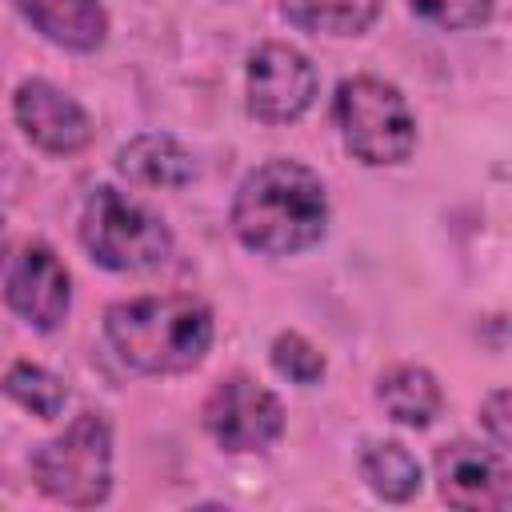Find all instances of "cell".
<instances>
[{"instance_id":"obj_19","label":"cell","mask_w":512,"mask_h":512,"mask_svg":"<svg viewBox=\"0 0 512 512\" xmlns=\"http://www.w3.org/2000/svg\"><path fill=\"white\" fill-rule=\"evenodd\" d=\"M480 424L492 432L496 448L504 452V448H508V440H512V432H508V392H504V388H496V392L480 404Z\"/></svg>"},{"instance_id":"obj_9","label":"cell","mask_w":512,"mask_h":512,"mask_svg":"<svg viewBox=\"0 0 512 512\" xmlns=\"http://www.w3.org/2000/svg\"><path fill=\"white\" fill-rule=\"evenodd\" d=\"M4 300L24 324L52 332V328H60V320L68 316V304H72L68 268L60 264V256L48 244H24L8 268Z\"/></svg>"},{"instance_id":"obj_7","label":"cell","mask_w":512,"mask_h":512,"mask_svg":"<svg viewBox=\"0 0 512 512\" xmlns=\"http://www.w3.org/2000/svg\"><path fill=\"white\" fill-rule=\"evenodd\" d=\"M316 68L292 44H260L248 60V112L260 124H288L312 108Z\"/></svg>"},{"instance_id":"obj_6","label":"cell","mask_w":512,"mask_h":512,"mask_svg":"<svg viewBox=\"0 0 512 512\" xmlns=\"http://www.w3.org/2000/svg\"><path fill=\"white\" fill-rule=\"evenodd\" d=\"M204 428L224 452H264L284 432V408L264 384L236 372L208 392Z\"/></svg>"},{"instance_id":"obj_20","label":"cell","mask_w":512,"mask_h":512,"mask_svg":"<svg viewBox=\"0 0 512 512\" xmlns=\"http://www.w3.org/2000/svg\"><path fill=\"white\" fill-rule=\"evenodd\" d=\"M4 248H8V232H4V216H0V264H4Z\"/></svg>"},{"instance_id":"obj_17","label":"cell","mask_w":512,"mask_h":512,"mask_svg":"<svg viewBox=\"0 0 512 512\" xmlns=\"http://www.w3.org/2000/svg\"><path fill=\"white\" fill-rule=\"evenodd\" d=\"M272 368L292 384H316L324 376V356L300 332H280L272 340Z\"/></svg>"},{"instance_id":"obj_15","label":"cell","mask_w":512,"mask_h":512,"mask_svg":"<svg viewBox=\"0 0 512 512\" xmlns=\"http://www.w3.org/2000/svg\"><path fill=\"white\" fill-rule=\"evenodd\" d=\"M360 476L384 500H412L420 492V464L396 440H376L360 456Z\"/></svg>"},{"instance_id":"obj_1","label":"cell","mask_w":512,"mask_h":512,"mask_svg":"<svg viewBox=\"0 0 512 512\" xmlns=\"http://www.w3.org/2000/svg\"><path fill=\"white\" fill-rule=\"evenodd\" d=\"M328 228V196L300 160H268L252 168L232 200V232L260 256H292L312 248Z\"/></svg>"},{"instance_id":"obj_10","label":"cell","mask_w":512,"mask_h":512,"mask_svg":"<svg viewBox=\"0 0 512 512\" xmlns=\"http://www.w3.org/2000/svg\"><path fill=\"white\" fill-rule=\"evenodd\" d=\"M12 112H16L20 132L36 148H44V152L72 156V152H80V148L92 144V120H88V112L68 92H60L48 80H24L16 88Z\"/></svg>"},{"instance_id":"obj_4","label":"cell","mask_w":512,"mask_h":512,"mask_svg":"<svg viewBox=\"0 0 512 512\" xmlns=\"http://www.w3.org/2000/svg\"><path fill=\"white\" fill-rule=\"evenodd\" d=\"M80 244L84 252L112 272H144L168 260L172 232L156 212L128 200L116 188H96L80 212Z\"/></svg>"},{"instance_id":"obj_8","label":"cell","mask_w":512,"mask_h":512,"mask_svg":"<svg viewBox=\"0 0 512 512\" xmlns=\"http://www.w3.org/2000/svg\"><path fill=\"white\" fill-rule=\"evenodd\" d=\"M440 496L464 512H504L512 504V476L500 448L452 440L436 452Z\"/></svg>"},{"instance_id":"obj_12","label":"cell","mask_w":512,"mask_h":512,"mask_svg":"<svg viewBox=\"0 0 512 512\" xmlns=\"http://www.w3.org/2000/svg\"><path fill=\"white\" fill-rule=\"evenodd\" d=\"M116 168L124 180L144 184V188H184L196 176L192 152L168 132H144L128 140L116 152Z\"/></svg>"},{"instance_id":"obj_2","label":"cell","mask_w":512,"mask_h":512,"mask_svg":"<svg viewBox=\"0 0 512 512\" xmlns=\"http://www.w3.org/2000/svg\"><path fill=\"white\" fill-rule=\"evenodd\" d=\"M104 336L128 368L176 376L208 356L212 312L196 296H136L104 312Z\"/></svg>"},{"instance_id":"obj_11","label":"cell","mask_w":512,"mask_h":512,"mask_svg":"<svg viewBox=\"0 0 512 512\" xmlns=\"http://www.w3.org/2000/svg\"><path fill=\"white\" fill-rule=\"evenodd\" d=\"M16 8L44 40L72 52H92L108 36V12L100 0H16Z\"/></svg>"},{"instance_id":"obj_3","label":"cell","mask_w":512,"mask_h":512,"mask_svg":"<svg viewBox=\"0 0 512 512\" xmlns=\"http://www.w3.org/2000/svg\"><path fill=\"white\" fill-rule=\"evenodd\" d=\"M332 116L340 124V136L348 152L368 164H404L416 148V120L408 112V100L400 96L396 84L380 76H352L336 88Z\"/></svg>"},{"instance_id":"obj_16","label":"cell","mask_w":512,"mask_h":512,"mask_svg":"<svg viewBox=\"0 0 512 512\" xmlns=\"http://www.w3.org/2000/svg\"><path fill=\"white\" fill-rule=\"evenodd\" d=\"M4 392L20 404V408H28V412H36L40 420H52V416H60V408H64V400H68V388H64V380L60 376H52L48 368H40V364H28V360H20V364H12L8 372H4Z\"/></svg>"},{"instance_id":"obj_13","label":"cell","mask_w":512,"mask_h":512,"mask_svg":"<svg viewBox=\"0 0 512 512\" xmlns=\"http://www.w3.org/2000/svg\"><path fill=\"white\" fill-rule=\"evenodd\" d=\"M376 400L384 404V412L396 424H408V428H428L444 404L436 376L428 368H416V364L388 368L376 384Z\"/></svg>"},{"instance_id":"obj_14","label":"cell","mask_w":512,"mask_h":512,"mask_svg":"<svg viewBox=\"0 0 512 512\" xmlns=\"http://www.w3.org/2000/svg\"><path fill=\"white\" fill-rule=\"evenodd\" d=\"M384 0H280V12L304 28L324 36H360L376 16Z\"/></svg>"},{"instance_id":"obj_5","label":"cell","mask_w":512,"mask_h":512,"mask_svg":"<svg viewBox=\"0 0 512 512\" xmlns=\"http://www.w3.org/2000/svg\"><path fill=\"white\" fill-rule=\"evenodd\" d=\"M32 480L44 496L92 508L108 500L112 488V428L96 412H80L56 440L40 444L32 456Z\"/></svg>"},{"instance_id":"obj_18","label":"cell","mask_w":512,"mask_h":512,"mask_svg":"<svg viewBox=\"0 0 512 512\" xmlns=\"http://www.w3.org/2000/svg\"><path fill=\"white\" fill-rule=\"evenodd\" d=\"M408 8L420 20H428L436 28H448V32L480 28L492 16V0H408Z\"/></svg>"}]
</instances>
